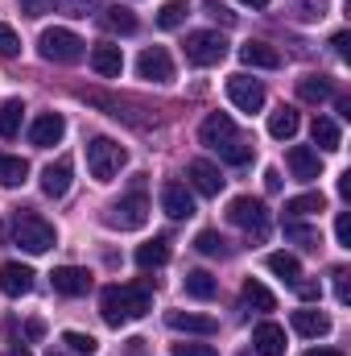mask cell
<instances>
[{
  "label": "cell",
  "mask_w": 351,
  "mask_h": 356,
  "mask_svg": "<svg viewBox=\"0 0 351 356\" xmlns=\"http://www.w3.org/2000/svg\"><path fill=\"white\" fill-rule=\"evenodd\" d=\"M137 75L149 79V83H170V79H174V58H170V50H166V46H149V50H141V58H137Z\"/></svg>",
  "instance_id": "obj_8"
},
{
  "label": "cell",
  "mask_w": 351,
  "mask_h": 356,
  "mask_svg": "<svg viewBox=\"0 0 351 356\" xmlns=\"http://www.w3.org/2000/svg\"><path fill=\"white\" fill-rule=\"evenodd\" d=\"M25 178H29V162H25V158L0 154V186H21Z\"/></svg>",
  "instance_id": "obj_30"
},
{
  "label": "cell",
  "mask_w": 351,
  "mask_h": 356,
  "mask_svg": "<svg viewBox=\"0 0 351 356\" xmlns=\"http://www.w3.org/2000/svg\"><path fill=\"white\" fill-rule=\"evenodd\" d=\"M145 220H149V199H145V191H132V195L116 199V203L103 211V224H108V228H120V232L145 228Z\"/></svg>",
  "instance_id": "obj_5"
},
{
  "label": "cell",
  "mask_w": 351,
  "mask_h": 356,
  "mask_svg": "<svg viewBox=\"0 0 351 356\" xmlns=\"http://www.w3.org/2000/svg\"><path fill=\"white\" fill-rule=\"evenodd\" d=\"M339 195H343V199H351V170H343V175H339Z\"/></svg>",
  "instance_id": "obj_48"
},
{
  "label": "cell",
  "mask_w": 351,
  "mask_h": 356,
  "mask_svg": "<svg viewBox=\"0 0 351 356\" xmlns=\"http://www.w3.org/2000/svg\"><path fill=\"white\" fill-rule=\"evenodd\" d=\"M166 261H170V236H153V241H145L137 249V266L141 269H157Z\"/></svg>",
  "instance_id": "obj_26"
},
{
  "label": "cell",
  "mask_w": 351,
  "mask_h": 356,
  "mask_svg": "<svg viewBox=\"0 0 351 356\" xmlns=\"http://www.w3.org/2000/svg\"><path fill=\"white\" fill-rule=\"evenodd\" d=\"M236 137V120L228 116V112H211L203 124H198V141L207 145V149H219L223 141H232Z\"/></svg>",
  "instance_id": "obj_11"
},
{
  "label": "cell",
  "mask_w": 351,
  "mask_h": 356,
  "mask_svg": "<svg viewBox=\"0 0 351 356\" xmlns=\"http://www.w3.org/2000/svg\"><path fill=\"white\" fill-rule=\"evenodd\" d=\"M21 112H25L21 99H8V104L0 108V137H4V141H12V137L21 133Z\"/></svg>",
  "instance_id": "obj_33"
},
{
  "label": "cell",
  "mask_w": 351,
  "mask_h": 356,
  "mask_svg": "<svg viewBox=\"0 0 351 356\" xmlns=\"http://www.w3.org/2000/svg\"><path fill=\"white\" fill-rule=\"evenodd\" d=\"M149 307H153V290H149L145 282H132V286H108V290L99 294V315H103L108 327H124V323L149 315Z\"/></svg>",
  "instance_id": "obj_1"
},
{
  "label": "cell",
  "mask_w": 351,
  "mask_h": 356,
  "mask_svg": "<svg viewBox=\"0 0 351 356\" xmlns=\"http://www.w3.org/2000/svg\"><path fill=\"white\" fill-rule=\"evenodd\" d=\"M335 236H339L343 249H351V216L348 211H339V220H335Z\"/></svg>",
  "instance_id": "obj_44"
},
{
  "label": "cell",
  "mask_w": 351,
  "mask_h": 356,
  "mask_svg": "<svg viewBox=\"0 0 351 356\" xmlns=\"http://www.w3.org/2000/svg\"><path fill=\"white\" fill-rule=\"evenodd\" d=\"M75 8H79V13H75V17H87V8H91V0H75Z\"/></svg>",
  "instance_id": "obj_50"
},
{
  "label": "cell",
  "mask_w": 351,
  "mask_h": 356,
  "mask_svg": "<svg viewBox=\"0 0 351 356\" xmlns=\"http://www.w3.org/2000/svg\"><path fill=\"white\" fill-rule=\"evenodd\" d=\"M252 348H257V356H281L285 353V327L281 323H257L252 327Z\"/></svg>",
  "instance_id": "obj_19"
},
{
  "label": "cell",
  "mask_w": 351,
  "mask_h": 356,
  "mask_svg": "<svg viewBox=\"0 0 351 356\" xmlns=\"http://www.w3.org/2000/svg\"><path fill=\"white\" fill-rule=\"evenodd\" d=\"M4 356H33L29 348H12V353H4Z\"/></svg>",
  "instance_id": "obj_51"
},
{
  "label": "cell",
  "mask_w": 351,
  "mask_h": 356,
  "mask_svg": "<svg viewBox=\"0 0 351 356\" xmlns=\"http://www.w3.org/2000/svg\"><path fill=\"white\" fill-rule=\"evenodd\" d=\"M182 286H186V294H190V298H203V302H207V298H215V290H219V282H215L207 269H190Z\"/></svg>",
  "instance_id": "obj_29"
},
{
  "label": "cell",
  "mask_w": 351,
  "mask_h": 356,
  "mask_svg": "<svg viewBox=\"0 0 351 356\" xmlns=\"http://www.w3.org/2000/svg\"><path fill=\"white\" fill-rule=\"evenodd\" d=\"M194 249H198L203 257H228V253H232V249H228V241H223L219 232H211V228L194 236Z\"/></svg>",
  "instance_id": "obj_35"
},
{
  "label": "cell",
  "mask_w": 351,
  "mask_h": 356,
  "mask_svg": "<svg viewBox=\"0 0 351 356\" xmlns=\"http://www.w3.org/2000/svg\"><path fill=\"white\" fill-rule=\"evenodd\" d=\"M50 282H54V290H58V294H67V298H79V294H87V290H91V269L58 266L54 273H50Z\"/></svg>",
  "instance_id": "obj_12"
},
{
  "label": "cell",
  "mask_w": 351,
  "mask_h": 356,
  "mask_svg": "<svg viewBox=\"0 0 351 356\" xmlns=\"http://www.w3.org/2000/svg\"><path fill=\"white\" fill-rule=\"evenodd\" d=\"M331 46H335V54H339V58H348V54H351V33H348V29H339V33L331 38Z\"/></svg>",
  "instance_id": "obj_46"
},
{
  "label": "cell",
  "mask_w": 351,
  "mask_h": 356,
  "mask_svg": "<svg viewBox=\"0 0 351 356\" xmlns=\"http://www.w3.org/2000/svg\"><path fill=\"white\" fill-rule=\"evenodd\" d=\"M310 137H314V145H318V149H327V154H335V149H343V137H339V124H335L331 116H314V124H310Z\"/></svg>",
  "instance_id": "obj_24"
},
{
  "label": "cell",
  "mask_w": 351,
  "mask_h": 356,
  "mask_svg": "<svg viewBox=\"0 0 351 356\" xmlns=\"http://www.w3.org/2000/svg\"><path fill=\"white\" fill-rule=\"evenodd\" d=\"M268 269H273L281 282H289V286L302 277V261H298L293 253H273V257H268Z\"/></svg>",
  "instance_id": "obj_32"
},
{
  "label": "cell",
  "mask_w": 351,
  "mask_h": 356,
  "mask_svg": "<svg viewBox=\"0 0 351 356\" xmlns=\"http://www.w3.org/2000/svg\"><path fill=\"white\" fill-rule=\"evenodd\" d=\"M91 71H95V75H103V79H116V75L124 71V50H120V46H112V42L95 46V50H91Z\"/></svg>",
  "instance_id": "obj_18"
},
{
  "label": "cell",
  "mask_w": 351,
  "mask_h": 356,
  "mask_svg": "<svg viewBox=\"0 0 351 356\" xmlns=\"http://www.w3.org/2000/svg\"><path fill=\"white\" fill-rule=\"evenodd\" d=\"M228 58V38L215 29H194L186 33V63L190 67H219Z\"/></svg>",
  "instance_id": "obj_4"
},
{
  "label": "cell",
  "mask_w": 351,
  "mask_h": 356,
  "mask_svg": "<svg viewBox=\"0 0 351 356\" xmlns=\"http://www.w3.org/2000/svg\"><path fill=\"white\" fill-rule=\"evenodd\" d=\"M240 4H252V8H264V4H268V0H240Z\"/></svg>",
  "instance_id": "obj_52"
},
{
  "label": "cell",
  "mask_w": 351,
  "mask_h": 356,
  "mask_svg": "<svg viewBox=\"0 0 351 356\" xmlns=\"http://www.w3.org/2000/svg\"><path fill=\"white\" fill-rule=\"evenodd\" d=\"M331 95H335V83L327 75H302L298 79V99H306V104H327Z\"/></svg>",
  "instance_id": "obj_23"
},
{
  "label": "cell",
  "mask_w": 351,
  "mask_h": 356,
  "mask_svg": "<svg viewBox=\"0 0 351 356\" xmlns=\"http://www.w3.org/2000/svg\"><path fill=\"white\" fill-rule=\"evenodd\" d=\"M190 182H194V191H198V195H219V191H223L219 170H215L211 162H203V158H194V162H190Z\"/></svg>",
  "instance_id": "obj_22"
},
{
  "label": "cell",
  "mask_w": 351,
  "mask_h": 356,
  "mask_svg": "<svg viewBox=\"0 0 351 356\" xmlns=\"http://www.w3.org/2000/svg\"><path fill=\"white\" fill-rule=\"evenodd\" d=\"M0 290H4L8 298L29 294V290H33V269L21 266V261H4V266H0Z\"/></svg>",
  "instance_id": "obj_15"
},
{
  "label": "cell",
  "mask_w": 351,
  "mask_h": 356,
  "mask_svg": "<svg viewBox=\"0 0 351 356\" xmlns=\"http://www.w3.org/2000/svg\"><path fill=\"white\" fill-rule=\"evenodd\" d=\"M71 175H75L71 158H58V162H50V166L42 170V191H46L50 199H62V195L71 191Z\"/></svg>",
  "instance_id": "obj_17"
},
{
  "label": "cell",
  "mask_w": 351,
  "mask_h": 356,
  "mask_svg": "<svg viewBox=\"0 0 351 356\" xmlns=\"http://www.w3.org/2000/svg\"><path fill=\"white\" fill-rule=\"evenodd\" d=\"M285 162H289V170L298 182H314V178L323 175V158H318V149H310V145H293L289 154H285Z\"/></svg>",
  "instance_id": "obj_13"
},
{
  "label": "cell",
  "mask_w": 351,
  "mask_h": 356,
  "mask_svg": "<svg viewBox=\"0 0 351 356\" xmlns=\"http://www.w3.org/2000/svg\"><path fill=\"white\" fill-rule=\"evenodd\" d=\"M0 241H4V224H0Z\"/></svg>",
  "instance_id": "obj_53"
},
{
  "label": "cell",
  "mask_w": 351,
  "mask_h": 356,
  "mask_svg": "<svg viewBox=\"0 0 351 356\" xmlns=\"http://www.w3.org/2000/svg\"><path fill=\"white\" fill-rule=\"evenodd\" d=\"M62 344H67L75 356H95V353H99L95 336H87V332H62Z\"/></svg>",
  "instance_id": "obj_38"
},
{
  "label": "cell",
  "mask_w": 351,
  "mask_h": 356,
  "mask_svg": "<svg viewBox=\"0 0 351 356\" xmlns=\"http://www.w3.org/2000/svg\"><path fill=\"white\" fill-rule=\"evenodd\" d=\"M228 220L236 228H248V236H257V241L268 232V207H264L261 199H252V195H236L228 203Z\"/></svg>",
  "instance_id": "obj_7"
},
{
  "label": "cell",
  "mask_w": 351,
  "mask_h": 356,
  "mask_svg": "<svg viewBox=\"0 0 351 356\" xmlns=\"http://www.w3.org/2000/svg\"><path fill=\"white\" fill-rule=\"evenodd\" d=\"M124 162H128V154L120 141H112V137H91L87 141V170L95 182H112Z\"/></svg>",
  "instance_id": "obj_2"
},
{
  "label": "cell",
  "mask_w": 351,
  "mask_h": 356,
  "mask_svg": "<svg viewBox=\"0 0 351 356\" xmlns=\"http://www.w3.org/2000/svg\"><path fill=\"white\" fill-rule=\"evenodd\" d=\"M240 63H244V67H261V71H277V67H281V54H277V46H268V42H244V46H240Z\"/></svg>",
  "instance_id": "obj_20"
},
{
  "label": "cell",
  "mask_w": 351,
  "mask_h": 356,
  "mask_svg": "<svg viewBox=\"0 0 351 356\" xmlns=\"http://www.w3.org/2000/svg\"><path fill=\"white\" fill-rule=\"evenodd\" d=\"M166 323H170L174 332H194V336H215V332H219V319L194 315V311H166Z\"/></svg>",
  "instance_id": "obj_16"
},
{
  "label": "cell",
  "mask_w": 351,
  "mask_h": 356,
  "mask_svg": "<svg viewBox=\"0 0 351 356\" xmlns=\"http://www.w3.org/2000/svg\"><path fill=\"white\" fill-rule=\"evenodd\" d=\"M323 207H327V195H323V191H306V195H293V199L285 203L289 220H302V216H318Z\"/></svg>",
  "instance_id": "obj_27"
},
{
  "label": "cell",
  "mask_w": 351,
  "mask_h": 356,
  "mask_svg": "<svg viewBox=\"0 0 351 356\" xmlns=\"http://www.w3.org/2000/svg\"><path fill=\"white\" fill-rule=\"evenodd\" d=\"M244 302H248L252 311H273V307H277L273 290H268V286H261L257 277H248V282H244Z\"/></svg>",
  "instance_id": "obj_31"
},
{
  "label": "cell",
  "mask_w": 351,
  "mask_h": 356,
  "mask_svg": "<svg viewBox=\"0 0 351 356\" xmlns=\"http://www.w3.org/2000/svg\"><path fill=\"white\" fill-rule=\"evenodd\" d=\"M203 8H207V17H215L219 25H236V13H232L223 0H203Z\"/></svg>",
  "instance_id": "obj_40"
},
{
  "label": "cell",
  "mask_w": 351,
  "mask_h": 356,
  "mask_svg": "<svg viewBox=\"0 0 351 356\" xmlns=\"http://www.w3.org/2000/svg\"><path fill=\"white\" fill-rule=\"evenodd\" d=\"M50 356H62V353H50Z\"/></svg>",
  "instance_id": "obj_54"
},
{
  "label": "cell",
  "mask_w": 351,
  "mask_h": 356,
  "mask_svg": "<svg viewBox=\"0 0 351 356\" xmlns=\"http://www.w3.org/2000/svg\"><path fill=\"white\" fill-rule=\"evenodd\" d=\"M285 236H289V241H298L302 249H318V245H323L318 228H306V224H298V220H289V224H285Z\"/></svg>",
  "instance_id": "obj_36"
},
{
  "label": "cell",
  "mask_w": 351,
  "mask_h": 356,
  "mask_svg": "<svg viewBox=\"0 0 351 356\" xmlns=\"http://www.w3.org/2000/svg\"><path fill=\"white\" fill-rule=\"evenodd\" d=\"M0 54H4V58H17V54H21V38H17V29L4 25V21H0Z\"/></svg>",
  "instance_id": "obj_39"
},
{
  "label": "cell",
  "mask_w": 351,
  "mask_h": 356,
  "mask_svg": "<svg viewBox=\"0 0 351 356\" xmlns=\"http://www.w3.org/2000/svg\"><path fill=\"white\" fill-rule=\"evenodd\" d=\"M302 356H343V353H331V348H310V353H302Z\"/></svg>",
  "instance_id": "obj_49"
},
{
  "label": "cell",
  "mask_w": 351,
  "mask_h": 356,
  "mask_svg": "<svg viewBox=\"0 0 351 356\" xmlns=\"http://www.w3.org/2000/svg\"><path fill=\"white\" fill-rule=\"evenodd\" d=\"M37 50H42L46 63H79V58H83V38L54 25V29H46V33L37 38Z\"/></svg>",
  "instance_id": "obj_6"
},
{
  "label": "cell",
  "mask_w": 351,
  "mask_h": 356,
  "mask_svg": "<svg viewBox=\"0 0 351 356\" xmlns=\"http://www.w3.org/2000/svg\"><path fill=\"white\" fill-rule=\"evenodd\" d=\"M99 25L103 29H112V33H137V13L132 8H124V4H108L103 13H99Z\"/></svg>",
  "instance_id": "obj_21"
},
{
  "label": "cell",
  "mask_w": 351,
  "mask_h": 356,
  "mask_svg": "<svg viewBox=\"0 0 351 356\" xmlns=\"http://www.w3.org/2000/svg\"><path fill=\"white\" fill-rule=\"evenodd\" d=\"M293 332L306 336V340H318V336L331 332V319L323 311H293Z\"/></svg>",
  "instance_id": "obj_25"
},
{
  "label": "cell",
  "mask_w": 351,
  "mask_h": 356,
  "mask_svg": "<svg viewBox=\"0 0 351 356\" xmlns=\"http://www.w3.org/2000/svg\"><path fill=\"white\" fill-rule=\"evenodd\" d=\"M264 186L268 191H281V170H264Z\"/></svg>",
  "instance_id": "obj_47"
},
{
  "label": "cell",
  "mask_w": 351,
  "mask_h": 356,
  "mask_svg": "<svg viewBox=\"0 0 351 356\" xmlns=\"http://www.w3.org/2000/svg\"><path fill=\"white\" fill-rule=\"evenodd\" d=\"M54 8H58V0H21V13L25 17H46Z\"/></svg>",
  "instance_id": "obj_41"
},
{
  "label": "cell",
  "mask_w": 351,
  "mask_h": 356,
  "mask_svg": "<svg viewBox=\"0 0 351 356\" xmlns=\"http://www.w3.org/2000/svg\"><path fill=\"white\" fill-rule=\"evenodd\" d=\"M293 290H298V298H306V302H314V298L323 294V286H318V282H306V277H298Z\"/></svg>",
  "instance_id": "obj_42"
},
{
  "label": "cell",
  "mask_w": 351,
  "mask_h": 356,
  "mask_svg": "<svg viewBox=\"0 0 351 356\" xmlns=\"http://www.w3.org/2000/svg\"><path fill=\"white\" fill-rule=\"evenodd\" d=\"M162 207L170 220H190L194 216V195L186 191V182H166L162 186Z\"/></svg>",
  "instance_id": "obj_14"
},
{
  "label": "cell",
  "mask_w": 351,
  "mask_h": 356,
  "mask_svg": "<svg viewBox=\"0 0 351 356\" xmlns=\"http://www.w3.org/2000/svg\"><path fill=\"white\" fill-rule=\"evenodd\" d=\"M174 356H219L211 344H174Z\"/></svg>",
  "instance_id": "obj_43"
},
{
  "label": "cell",
  "mask_w": 351,
  "mask_h": 356,
  "mask_svg": "<svg viewBox=\"0 0 351 356\" xmlns=\"http://www.w3.org/2000/svg\"><path fill=\"white\" fill-rule=\"evenodd\" d=\"M186 13H190V8H186V0H166V4H162V13H157V25H162V29H178V25L186 21Z\"/></svg>",
  "instance_id": "obj_37"
},
{
  "label": "cell",
  "mask_w": 351,
  "mask_h": 356,
  "mask_svg": "<svg viewBox=\"0 0 351 356\" xmlns=\"http://www.w3.org/2000/svg\"><path fill=\"white\" fill-rule=\"evenodd\" d=\"M298 124H302V116H298L293 108H277V112L268 116V137H277V141H289V137L298 133Z\"/></svg>",
  "instance_id": "obj_28"
},
{
  "label": "cell",
  "mask_w": 351,
  "mask_h": 356,
  "mask_svg": "<svg viewBox=\"0 0 351 356\" xmlns=\"http://www.w3.org/2000/svg\"><path fill=\"white\" fill-rule=\"evenodd\" d=\"M228 99L240 108V112H261L264 108V88L248 75H232L228 79Z\"/></svg>",
  "instance_id": "obj_9"
},
{
  "label": "cell",
  "mask_w": 351,
  "mask_h": 356,
  "mask_svg": "<svg viewBox=\"0 0 351 356\" xmlns=\"http://www.w3.org/2000/svg\"><path fill=\"white\" fill-rule=\"evenodd\" d=\"M12 236H17V245H21L25 253H50V249L58 245L54 224H46V220H42V216H33V211H21V216H17Z\"/></svg>",
  "instance_id": "obj_3"
},
{
  "label": "cell",
  "mask_w": 351,
  "mask_h": 356,
  "mask_svg": "<svg viewBox=\"0 0 351 356\" xmlns=\"http://www.w3.org/2000/svg\"><path fill=\"white\" fill-rule=\"evenodd\" d=\"M219 158H223V162H232V166H248V162H252V145H248V141H240V137H232V141H223V145H219Z\"/></svg>",
  "instance_id": "obj_34"
},
{
  "label": "cell",
  "mask_w": 351,
  "mask_h": 356,
  "mask_svg": "<svg viewBox=\"0 0 351 356\" xmlns=\"http://www.w3.org/2000/svg\"><path fill=\"white\" fill-rule=\"evenodd\" d=\"M348 269H335V294H339V302H351V286H348Z\"/></svg>",
  "instance_id": "obj_45"
},
{
  "label": "cell",
  "mask_w": 351,
  "mask_h": 356,
  "mask_svg": "<svg viewBox=\"0 0 351 356\" xmlns=\"http://www.w3.org/2000/svg\"><path fill=\"white\" fill-rule=\"evenodd\" d=\"M62 133H67V120H62L58 112H42V116L29 124V141H33L37 149H50V145H58V141H62Z\"/></svg>",
  "instance_id": "obj_10"
}]
</instances>
